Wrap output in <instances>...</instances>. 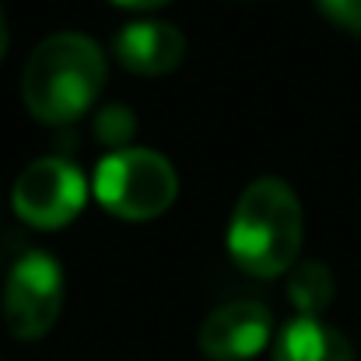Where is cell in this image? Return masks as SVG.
<instances>
[{
    "instance_id": "obj_7",
    "label": "cell",
    "mask_w": 361,
    "mask_h": 361,
    "mask_svg": "<svg viewBox=\"0 0 361 361\" xmlns=\"http://www.w3.org/2000/svg\"><path fill=\"white\" fill-rule=\"evenodd\" d=\"M116 60H120L126 71L133 74H147V78H158V74H169L183 63L186 56V39L176 25H165V21H133L126 25L116 42Z\"/></svg>"
},
{
    "instance_id": "obj_10",
    "label": "cell",
    "mask_w": 361,
    "mask_h": 361,
    "mask_svg": "<svg viewBox=\"0 0 361 361\" xmlns=\"http://www.w3.org/2000/svg\"><path fill=\"white\" fill-rule=\"evenodd\" d=\"M95 137H99L102 144H109V147L123 151V144L133 137V116H130V109L109 106V109L95 120Z\"/></svg>"
},
{
    "instance_id": "obj_1",
    "label": "cell",
    "mask_w": 361,
    "mask_h": 361,
    "mask_svg": "<svg viewBox=\"0 0 361 361\" xmlns=\"http://www.w3.org/2000/svg\"><path fill=\"white\" fill-rule=\"evenodd\" d=\"M106 85V56L99 42L78 32H60L42 39L25 71L21 99L39 123L63 126L85 116Z\"/></svg>"
},
{
    "instance_id": "obj_11",
    "label": "cell",
    "mask_w": 361,
    "mask_h": 361,
    "mask_svg": "<svg viewBox=\"0 0 361 361\" xmlns=\"http://www.w3.org/2000/svg\"><path fill=\"white\" fill-rule=\"evenodd\" d=\"M316 7L344 32L361 35V0H316Z\"/></svg>"
},
{
    "instance_id": "obj_6",
    "label": "cell",
    "mask_w": 361,
    "mask_h": 361,
    "mask_svg": "<svg viewBox=\"0 0 361 361\" xmlns=\"http://www.w3.org/2000/svg\"><path fill=\"white\" fill-rule=\"evenodd\" d=\"M274 319L259 302H228L200 326V351L211 361H249L270 341Z\"/></svg>"
},
{
    "instance_id": "obj_5",
    "label": "cell",
    "mask_w": 361,
    "mask_h": 361,
    "mask_svg": "<svg viewBox=\"0 0 361 361\" xmlns=\"http://www.w3.org/2000/svg\"><path fill=\"white\" fill-rule=\"evenodd\" d=\"M85 197H88L85 176L71 161L39 158L18 176L11 204H14V211H18V218L25 225L53 232V228L71 225L81 214Z\"/></svg>"
},
{
    "instance_id": "obj_9",
    "label": "cell",
    "mask_w": 361,
    "mask_h": 361,
    "mask_svg": "<svg viewBox=\"0 0 361 361\" xmlns=\"http://www.w3.org/2000/svg\"><path fill=\"white\" fill-rule=\"evenodd\" d=\"M288 295H291L298 316H319L334 302V274H330V267L319 263V259L302 263L291 274V281H288Z\"/></svg>"
},
{
    "instance_id": "obj_13",
    "label": "cell",
    "mask_w": 361,
    "mask_h": 361,
    "mask_svg": "<svg viewBox=\"0 0 361 361\" xmlns=\"http://www.w3.org/2000/svg\"><path fill=\"white\" fill-rule=\"evenodd\" d=\"M7 53V25H4V11H0V56Z\"/></svg>"
},
{
    "instance_id": "obj_2",
    "label": "cell",
    "mask_w": 361,
    "mask_h": 361,
    "mask_svg": "<svg viewBox=\"0 0 361 361\" xmlns=\"http://www.w3.org/2000/svg\"><path fill=\"white\" fill-rule=\"evenodd\" d=\"M228 252L252 277H281L302 252V204L281 179H256L228 221Z\"/></svg>"
},
{
    "instance_id": "obj_12",
    "label": "cell",
    "mask_w": 361,
    "mask_h": 361,
    "mask_svg": "<svg viewBox=\"0 0 361 361\" xmlns=\"http://www.w3.org/2000/svg\"><path fill=\"white\" fill-rule=\"evenodd\" d=\"M116 7H126V11H154V7H165L169 0H109Z\"/></svg>"
},
{
    "instance_id": "obj_3",
    "label": "cell",
    "mask_w": 361,
    "mask_h": 361,
    "mask_svg": "<svg viewBox=\"0 0 361 361\" xmlns=\"http://www.w3.org/2000/svg\"><path fill=\"white\" fill-rule=\"evenodd\" d=\"M179 179L169 158L147 147H123L95 169V200L126 221H147L172 207Z\"/></svg>"
},
{
    "instance_id": "obj_8",
    "label": "cell",
    "mask_w": 361,
    "mask_h": 361,
    "mask_svg": "<svg viewBox=\"0 0 361 361\" xmlns=\"http://www.w3.org/2000/svg\"><path fill=\"white\" fill-rule=\"evenodd\" d=\"M274 361H355V351L319 316H295L274 341Z\"/></svg>"
},
{
    "instance_id": "obj_4",
    "label": "cell",
    "mask_w": 361,
    "mask_h": 361,
    "mask_svg": "<svg viewBox=\"0 0 361 361\" xmlns=\"http://www.w3.org/2000/svg\"><path fill=\"white\" fill-rule=\"evenodd\" d=\"M63 309V270L60 263L35 249L25 252L4 284V323L14 341H39L53 330Z\"/></svg>"
}]
</instances>
